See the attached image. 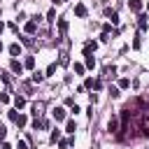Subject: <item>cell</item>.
Returning a JSON list of instances; mask_svg holds the SVG:
<instances>
[{"instance_id":"obj_1","label":"cell","mask_w":149,"mask_h":149,"mask_svg":"<svg viewBox=\"0 0 149 149\" xmlns=\"http://www.w3.org/2000/svg\"><path fill=\"white\" fill-rule=\"evenodd\" d=\"M84 68H95V58H93V51H88V49H84Z\"/></svg>"},{"instance_id":"obj_2","label":"cell","mask_w":149,"mask_h":149,"mask_svg":"<svg viewBox=\"0 0 149 149\" xmlns=\"http://www.w3.org/2000/svg\"><path fill=\"white\" fill-rule=\"evenodd\" d=\"M105 16L109 19V23H112V26H119V14H116L114 9H109V7H107V9H105Z\"/></svg>"},{"instance_id":"obj_3","label":"cell","mask_w":149,"mask_h":149,"mask_svg":"<svg viewBox=\"0 0 149 149\" xmlns=\"http://www.w3.org/2000/svg\"><path fill=\"white\" fill-rule=\"evenodd\" d=\"M9 68H12L14 74H21V72H23V63H19V58H12V61H9Z\"/></svg>"},{"instance_id":"obj_4","label":"cell","mask_w":149,"mask_h":149,"mask_svg":"<svg viewBox=\"0 0 149 149\" xmlns=\"http://www.w3.org/2000/svg\"><path fill=\"white\" fill-rule=\"evenodd\" d=\"M107 130H109L112 135H116V133H119V119H116V116H112V119H109V123H107Z\"/></svg>"},{"instance_id":"obj_5","label":"cell","mask_w":149,"mask_h":149,"mask_svg":"<svg viewBox=\"0 0 149 149\" xmlns=\"http://www.w3.org/2000/svg\"><path fill=\"white\" fill-rule=\"evenodd\" d=\"M147 19H149L147 14H140V16H137V28H140L142 33H144V30L149 28V23H147Z\"/></svg>"},{"instance_id":"obj_6","label":"cell","mask_w":149,"mask_h":149,"mask_svg":"<svg viewBox=\"0 0 149 149\" xmlns=\"http://www.w3.org/2000/svg\"><path fill=\"white\" fill-rule=\"evenodd\" d=\"M128 9L130 12H142V0H130L128 2Z\"/></svg>"},{"instance_id":"obj_7","label":"cell","mask_w":149,"mask_h":149,"mask_svg":"<svg viewBox=\"0 0 149 149\" xmlns=\"http://www.w3.org/2000/svg\"><path fill=\"white\" fill-rule=\"evenodd\" d=\"M74 16L84 19V16H86V5H81V2H79V5H74Z\"/></svg>"},{"instance_id":"obj_8","label":"cell","mask_w":149,"mask_h":149,"mask_svg":"<svg viewBox=\"0 0 149 149\" xmlns=\"http://www.w3.org/2000/svg\"><path fill=\"white\" fill-rule=\"evenodd\" d=\"M51 116H54L56 121H63V119H65V109H63V107H56V109L51 112Z\"/></svg>"},{"instance_id":"obj_9","label":"cell","mask_w":149,"mask_h":149,"mask_svg":"<svg viewBox=\"0 0 149 149\" xmlns=\"http://www.w3.org/2000/svg\"><path fill=\"white\" fill-rule=\"evenodd\" d=\"M9 54L16 58V56H21V44L19 42H14V44H9Z\"/></svg>"},{"instance_id":"obj_10","label":"cell","mask_w":149,"mask_h":149,"mask_svg":"<svg viewBox=\"0 0 149 149\" xmlns=\"http://www.w3.org/2000/svg\"><path fill=\"white\" fill-rule=\"evenodd\" d=\"M35 30H37V21H28V23H26V33H28V35H33Z\"/></svg>"},{"instance_id":"obj_11","label":"cell","mask_w":149,"mask_h":149,"mask_svg":"<svg viewBox=\"0 0 149 149\" xmlns=\"http://www.w3.org/2000/svg\"><path fill=\"white\" fill-rule=\"evenodd\" d=\"M30 79H33V81H35V84H40V81H44V72H40V70H35V72H33V77H30Z\"/></svg>"},{"instance_id":"obj_12","label":"cell","mask_w":149,"mask_h":149,"mask_svg":"<svg viewBox=\"0 0 149 149\" xmlns=\"http://www.w3.org/2000/svg\"><path fill=\"white\" fill-rule=\"evenodd\" d=\"M14 107H16V109L26 107V98H23V95H16V98H14Z\"/></svg>"},{"instance_id":"obj_13","label":"cell","mask_w":149,"mask_h":149,"mask_svg":"<svg viewBox=\"0 0 149 149\" xmlns=\"http://www.w3.org/2000/svg\"><path fill=\"white\" fill-rule=\"evenodd\" d=\"M84 49H88V51H95V49H98V42H95V40H88V42L84 44Z\"/></svg>"},{"instance_id":"obj_14","label":"cell","mask_w":149,"mask_h":149,"mask_svg":"<svg viewBox=\"0 0 149 149\" xmlns=\"http://www.w3.org/2000/svg\"><path fill=\"white\" fill-rule=\"evenodd\" d=\"M23 68H28V70H33V68H35V58H33V56H28V58L23 61Z\"/></svg>"},{"instance_id":"obj_15","label":"cell","mask_w":149,"mask_h":149,"mask_svg":"<svg viewBox=\"0 0 149 149\" xmlns=\"http://www.w3.org/2000/svg\"><path fill=\"white\" fill-rule=\"evenodd\" d=\"M61 140V130L56 128V130H51V135H49V142H58Z\"/></svg>"},{"instance_id":"obj_16","label":"cell","mask_w":149,"mask_h":149,"mask_svg":"<svg viewBox=\"0 0 149 149\" xmlns=\"http://www.w3.org/2000/svg\"><path fill=\"white\" fill-rule=\"evenodd\" d=\"M26 121H28V119H26V116H23V114H19V116H16V121H14V123H16V126H19V128H23V126H26Z\"/></svg>"},{"instance_id":"obj_17","label":"cell","mask_w":149,"mask_h":149,"mask_svg":"<svg viewBox=\"0 0 149 149\" xmlns=\"http://www.w3.org/2000/svg\"><path fill=\"white\" fill-rule=\"evenodd\" d=\"M58 30H61V35L68 30V21H65V19H61V21H58Z\"/></svg>"},{"instance_id":"obj_18","label":"cell","mask_w":149,"mask_h":149,"mask_svg":"<svg viewBox=\"0 0 149 149\" xmlns=\"http://www.w3.org/2000/svg\"><path fill=\"white\" fill-rule=\"evenodd\" d=\"M68 63H70V58H68V54L63 51V54H61V58H58V65H68Z\"/></svg>"},{"instance_id":"obj_19","label":"cell","mask_w":149,"mask_h":149,"mask_svg":"<svg viewBox=\"0 0 149 149\" xmlns=\"http://www.w3.org/2000/svg\"><path fill=\"white\" fill-rule=\"evenodd\" d=\"M65 130H68V133H74V130H77V123L70 119V121H68V126H65Z\"/></svg>"},{"instance_id":"obj_20","label":"cell","mask_w":149,"mask_h":149,"mask_svg":"<svg viewBox=\"0 0 149 149\" xmlns=\"http://www.w3.org/2000/svg\"><path fill=\"white\" fill-rule=\"evenodd\" d=\"M116 74V68L112 65V68H105V77H114Z\"/></svg>"},{"instance_id":"obj_21","label":"cell","mask_w":149,"mask_h":149,"mask_svg":"<svg viewBox=\"0 0 149 149\" xmlns=\"http://www.w3.org/2000/svg\"><path fill=\"white\" fill-rule=\"evenodd\" d=\"M93 86H95V79H91V77H88V79L84 81V88H93Z\"/></svg>"},{"instance_id":"obj_22","label":"cell","mask_w":149,"mask_h":149,"mask_svg":"<svg viewBox=\"0 0 149 149\" xmlns=\"http://www.w3.org/2000/svg\"><path fill=\"white\" fill-rule=\"evenodd\" d=\"M130 86V79H119V88H128Z\"/></svg>"},{"instance_id":"obj_23","label":"cell","mask_w":149,"mask_h":149,"mask_svg":"<svg viewBox=\"0 0 149 149\" xmlns=\"http://www.w3.org/2000/svg\"><path fill=\"white\" fill-rule=\"evenodd\" d=\"M54 72H56V63H51V65L47 68V72H44V77H47V74H54Z\"/></svg>"},{"instance_id":"obj_24","label":"cell","mask_w":149,"mask_h":149,"mask_svg":"<svg viewBox=\"0 0 149 149\" xmlns=\"http://www.w3.org/2000/svg\"><path fill=\"white\" fill-rule=\"evenodd\" d=\"M84 70H86V68H84V65H81V63H74V72H77V74H81V72H84Z\"/></svg>"},{"instance_id":"obj_25","label":"cell","mask_w":149,"mask_h":149,"mask_svg":"<svg viewBox=\"0 0 149 149\" xmlns=\"http://www.w3.org/2000/svg\"><path fill=\"white\" fill-rule=\"evenodd\" d=\"M109 95H112V98H119V88H116V86H109Z\"/></svg>"},{"instance_id":"obj_26","label":"cell","mask_w":149,"mask_h":149,"mask_svg":"<svg viewBox=\"0 0 149 149\" xmlns=\"http://www.w3.org/2000/svg\"><path fill=\"white\" fill-rule=\"evenodd\" d=\"M16 149H28V144H26V140H16Z\"/></svg>"},{"instance_id":"obj_27","label":"cell","mask_w":149,"mask_h":149,"mask_svg":"<svg viewBox=\"0 0 149 149\" xmlns=\"http://www.w3.org/2000/svg\"><path fill=\"white\" fill-rule=\"evenodd\" d=\"M54 16H56V9H49V12H47V19H49V21H54Z\"/></svg>"},{"instance_id":"obj_28","label":"cell","mask_w":149,"mask_h":149,"mask_svg":"<svg viewBox=\"0 0 149 149\" xmlns=\"http://www.w3.org/2000/svg\"><path fill=\"white\" fill-rule=\"evenodd\" d=\"M16 116H19V114H16V109H9V119H12V121H16Z\"/></svg>"},{"instance_id":"obj_29","label":"cell","mask_w":149,"mask_h":149,"mask_svg":"<svg viewBox=\"0 0 149 149\" xmlns=\"http://www.w3.org/2000/svg\"><path fill=\"white\" fill-rule=\"evenodd\" d=\"M5 135H7V130H5V126L0 123V140H5Z\"/></svg>"},{"instance_id":"obj_30","label":"cell","mask_w":149,"mask_h":149,"mask_svg":"<svg viewBox=\"0 0 149 149\" xmlns=\"http://www.w3.org/2000/svg\"><path fill=\"white\" fill-rule=\"evenodd\" d=\"M0 149H12V147H9V144H7V142H5V144H2V147H0Z\"/></svg>"},{"instance_id":"obj_31","label":"cell","mask_w":149,"mask_h":149,"mask_svg":"<svg viewBox=\"0 0 149 149\" xmlns=\"http://www.w3.org/2000/svg\"><path fill=\"white\" fill-rule=\"evenodd\" d=\"M63 2H65V0H54V5H63Z\"/></svg>"},{"instance_id":"obj_32","label":"cell","mask_w":149,"mask_h":149,"mask_svg":"<svg viewBox=\"0 0 149 149\" xmlns=\"http://www.w3.org/2000/svg\"><path fill=\"white\" fill-rule=\"evenodd\" d=\"M2 30H5V23H2V21H0V33H2Z\"/></svg>"},{"instance_id":"obj_33","label":"cell","mask_w":149,"mask_h":149,"mask_svg":"<svg viewBox=\"0 0 149 149\" xmlns=\"http://www.w3.org/2000/svg\"><path fill=\"white\" fill-rule=\"evenodd\" d=\"M0 51H2V42H0Z\"/></svg>"},{"instance_id":"obj_34","label":"cell","mask_w":149,"mask_h":149,"mask_svg":"<svg viewBox=\"0 0 149 149\" xmlns=\"http://www.w3.org/2000/svg\"><path fill=\"white\" fill-rule=\"evenodd\" d=\"M147 12H149V2H147Z\"/></svg>"},{"instance_id":"obj_35","label":"cell","mask_w":149,"mask_h":149,"mask_svg":"<svg viewBox=\"0 0 149 149\" xmlns=\"http://www.w3.org/2000/svg\"><path fill=\"white\" fill-rule=\"evenodd\" d=\"M0 98H2V93H0Z\"/></svg>"}]
</instances>
